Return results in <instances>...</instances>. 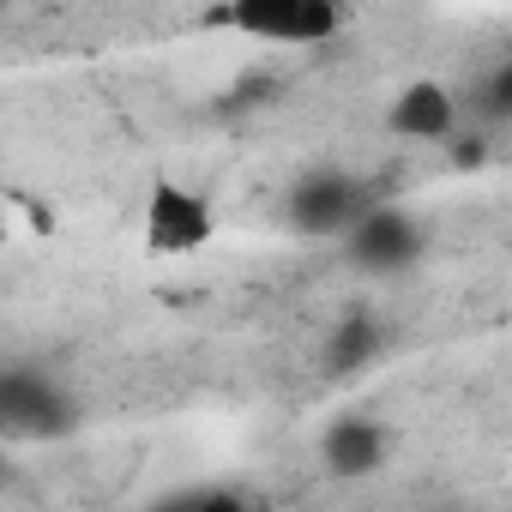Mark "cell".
<instances>
[{"mask_svg": "<svg viewBox=\"0 0 512 512\" xmlns=\"http://www.w3.org/2000/svg\"><path fill=\"white\" fill-rule=\"evenodd\" d=\"M0 422H7V434H19V440H61V434L79 428V398L61 380L13 362L0 374Z\"/></svg>", "mask_w": 512, "mask_h": 512, "instance_id": "cell-1", "label": "cell"}, {"mask_svg": "<svg viewBox=\"0 0 512 512\" xmlns=\"http://www.w3.org/2000/svg\"><path fill=\"white\" fill-rule=\"evenodd\" d=\"M374 211V199H368V187L356 181V175H344V169H314V175H302L296 187H290V223L302 229V235H350L362 217Z\"/></svg>", "mask_w": 512, "mask_h": 512, "instance_id": "cell-2", "label": "cell"}, {"mask_svg": "<svg viewBox=\"0 0 512 512\" xmlns=\"http://www.w3.org/2000/svg\"><path fill=\"white\" fill-rule=\"evenodd\" d=\"M217 19L235 25L241 37H266V43H326L344 25L332 0H241V7H223Z\"/></svg>", "mask_w": 512, "mask_h": 512, "instance_id": "cell-3", "label": "cell"}, {"mask_svg": "<svg viewBox=\"0 0 512 512\" xmlns=\"http://www.w3.org/2000/svg\"><path fill=\"white\" fill-rule=\"evenodd\" d=\"M344 253H350V266L374 272V278H392L404 266L422 260V229L398 211V205H374L350 235H344Z\"/></svg>", "mask_w": 512, "mask_h": 512, "instance_id": "cell-4", "label": "cell"}, {"mask_svg": "<svg viewBox=\"0 0 512 512\" xmlns=\"http://www.w3.org/2000/svg\"><path fill=\"white\" fill-rule=\"evenodd\" d=\"M217 217L199 193L175 187V181H157L151 199H145V247L151 253H199L211 241Z\"/></svg>", "mask_w": 512, "mask_h": 512, "instance_id": "cell-5", "label": "cell"}, {"mask_svg": "<svg viewBox=\"0 0 512 512\" xmlns=\"http://www.w3.org/2000/svg\"><path fill=\"white\" fill-rule=\"evenodd\" d=\"M320 458H326V470L344 476V482L374 476V470L386 464V428H380V422H362V416H344V422L326 428Z\"/></svg>", "mask_w": 512, "mask_h": 512, "instance_id": "cell-6", "label": "cell"}, {"mask_svg": "<svg viewBox=\"0 0 512 512\" xmlns=\"http://www.w3.org/2000/svg\"><path fill=\"white\" fill-rule=\"evenodd\" d=\"M386 127H392L398 139H446V133L458 127V97H452L446 85H434V79H416V85L392 103Z\"/></svg>", "mask_w": 512, "mask_h": 512, "instance_id": "cell-7", "label": "cell"}, {"mask_svg": "<svg viewBox=\"0 0 512 512\" xmlns=\"http://www.w3.org/2000/svg\"><path fill=\"white\" fill-rule=\"evenodd\" d=\"M380 320L374 314H350V320H338L332 326V344H326V368L332 374H356L362 362H374L380 356Z\"/></svg>", "mask_w": 512, "mask_h": 512, "instance_id": "cell-8", "label": "cell"}, {"mask_svg": "<svg viewBox=\"0 0 512 512\" xmlns=\"http://www.w3.org/2000/svg\"><path fill=\"white\" fill-rule=\"evenodd\" d=\"M482 115L512 121V61H500V67L482 79Z\"/></svg>", "mask_w": 512, "mask_h": 512, "instance_id": "cell-9", "label": "cell"}, {"mask_svg": "<svg viewBox=\"0 0 512 512\" xmlns=\"http://www.w3.org/2000/svg\"><path fill=\"white\" fill-rule=\"evenodd\" d=\"M193 512H247V500L229 494V488H199V506Z\"/></svg>", "mask_w": 512, "mask_h": 512, "instance_id": "cell-10", "label": "cell"}, {"mask_svg": "<svg viewBox=\"0 0 512 512\" xmlns=\"http://www.w3.org/2000/svg\"><path fill=\"white\" fill-rule=\"evenodd\" d=\"M193 506H199V488H175V494H163L151 512H193Z\"/></svg>", "mask_w": 512, "mask_h": 512, "instance_id": "cell-11", "label": "cell"}]
</instances>
